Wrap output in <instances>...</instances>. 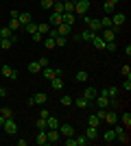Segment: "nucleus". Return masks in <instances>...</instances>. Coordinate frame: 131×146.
Segmentation results:
<instances>
[{"label":"nucleus","mask_w":131,"mask_h":146,"mask_svg":"<svg viewBox=\"0 0 131 146\" xmlns=\"http://www.w3.org/2000/svg\"><path fill=\"white\" fill-rule=\"evenodd\" d=\"M100 94H103V96H107V98H116V96H118V87H105Z\"/></svg>","instance_id":"a878e982"},{"label":"nucleus","mask_w":131,"mask_h":146,"mask_svg":"<svg viewBox=\"0 0 131 146\" xmlns=\"http://www.w3.org/2000/svg\"><path fill=\"white\" fill-rule=\"evenodd\" d=\"M2 129H5L7 135H18V122L13 120V118H7L5 124H2Z\"/></svg>","instance_id":"f03ea898"},{"label":"nucleus","mask_w":131,"mask_h":146,"mask_svg":"<svg viewBox=\"0 0 131 146\" xmlns=\"http://www.w3.org/2000/svg\"><path fill=\"white\" fill-rule=\"evenodd\" d=\"M85 137H87V140H90V142H94V140H98V129H96V127H90V124H87Z\"/></svg>","instance_id":"4468645a"},{"label":"nucleus","mask_w":131,"mask_h":146,"mask_svg":"<svg viewBox=\"0 0 131 146\" xmlns=\"http://www.w3.org/2000/svg\"><path fill=\"white\" fill-rule=\"evenodd\" d=\"M50 87L55 92H61L63 90V79L61 76H55V79H50Z\"/></svg>","instance_id":"f3484780"},{"label":"nucleus","mask_w":131,"mask_h":146,"mask_svg":"<svg viewBox=\"0 0 131 146\" xmlns=\"http://www.w3.org/2000/svg\"><path fill=\"white\" fill-rule=\"evenodd\" d=\"M0 39H2V37H0Z\"/></svg>","instance_id":"e2e57ef3"},{"label":"nucleus","mask_w":131,"mask_h":146,"mask_svg":"<svg viewBox=\"0 0 131 146\" xmlns=\"http://www.w3.org/2000/svg\"><path fill=\"white\" fill-rule=\"evenodd\" d=\"M35 124H37V131H46V120H44V118H37Z\"/></svg>","instance_id":"a18cd8bd"},{"label":"nucleus","mask_w":131,"mask_h":146,"mask_svg":"<svg viewBox=\"0 0 131 146\" xmlns=\"http://www.w3.org/2000/svg\"><path fill=\"white\" fill-rule=\"evenodd\" d=\"M22 29H24V33L33 35V33H37V22H35V20H31V22H29V24H24Z\"/></svg>","instance_id":"412c9836"},{"label":"nucleus","mask_w":131,"mask_h":146,"mask_svg":"<svg viewBox=\"0 0 131 146\" xmlns=\"http://www.w3.org/2000/svg\"><path fill=\"white\" fill-rule=\"evenodd\" d=\"M120 72H122V76H125V79H131V66H129V63H125Z\"/></svg>","instance_id":"79ce46f5"},{"label":"nucleus","mask_w":131,"mask_h":146,"mask_svg":"<svg viewBox=\"0 0 131 146\" xmlns=\"http://www.w3.org/2000/svg\"><path fill=\"white\" fill-rule=\"evenodd\" d=\"M48 31H50V24H48V22H39V24H37V33H39L42 37L48 35Z\"/></svg>","instance_id":"393cba45"},{"label":"nucleus","mask_w":131,"mask_h":146,"mask_svg":"<svg viewBox=\"0 0 131 146\" xmlns=\"http://www.w3.org/2000/svg\"><path fill=\"white\" fill-rule=\"evenodd\" d=\"M87 79H90V74H87L85 70H79V72L74 74V81H76V83H87Z\"/></svg>","instance_id":"5701e85b"},{"label":"nucleus","mask_w":131,"mask_h":146,"mask_svg":"<svg viewBox=\"0 0 131 146\" xmlns=\"http://www.w3.org/2000/svg\"><path fill=\"white\" fill-rule=\"evenodd\" d=\"M122 90L131 92V79H125V81H122Z\"/></svg>","instance_id":"09e8293b"},{"label":"nucleus","mask_w":131,"mask_h":146,"mask_svg":"<svg viewBox=\"0 0 131 146\" xmlns=\"http://www.w3.org/2000/svg\"><path fill=\"white\" fill-rule=\"evenodd\" d=\"M59 133H61V137H72L74 135V127L72 124H68V122H59Z\"/></svg>","instance_id":"39448f33"},{"label":"nucleus","mask_w":131,"mask_h":146,"mask_svg":"<svg viewBox=\"0 0 131 146\" xmlns=\"http://www.w3.org/2000/svg\"><path fill=\"white\" fill-rule=\"evenodd\" d=\"M103 140H105L107 144H109V142H114V140H116V133H114V129H107L105 133H103Z\"/></svg>","instance_id":"2f4dec72"},{"label":"nucleus","mask_w":131,"mask_h":146,"mask_svg":"<svg viewBox=\"0 0 131 146\" xmlns=\"http://www.w3.org/2000/svg\"><path fill=\"white\" fill-rule=\"evenodd\" d=\"M53 2H61V0H53Z\"/></svg>","instance_id":"052dcab7"},{"label":"nucleus","mask_w":131,"mask_h":146,"mask_svg":"<svg viewBox=\"0 0 131 146\" xmlns=\"http://www.w3.org/2000/svg\"><path fill=\"white\" fill-rule=\"evenodd\" d=\"M103 122H107L109 127L118 124V113H116V111H105V118H103Z\"/></svg>","instance_id":"9d476101"},{"label":"nucleus","mask_w":131,"mask_h":146,"mask_svg":"<svg viewBox=\"0 0 131 146\" xmlns=\"http://www.w3.org/2000/svg\"><path fill=\"white\" fill-rule=\"evenodd\" d=\"M116 5H118V0H105V5H103L105 13H112L114 9H116Z\"/></svg>","instance_id":"cd10ccee"},{"label":"nucleus","mask_w":131,"mask_h":146,"mask_svg":"<svg viewBox=\"0 0 131 146\" xmlns=\"http://www.w3.org/2000/svg\"><path fill=\"white\" fill-rule=\"evenodd\" d=\"M105 111H107V109H98V111H96V116H98L100 120H103V118H105Z\"/></svg>","instance_id":"5fc2aeb1"},{"label":"nucleus","mask_w":131,"mask_h":146,"mask_svg":"<svg viewBox=\"0 0 131 146\" xmlns=\"http://www.w3.org/2000/svg\"><path fill=\"white\" fill-rule=\"evenodd\" d=\"M94 35H96V33H94V31H90V29H85L83 33H79L81 42H92V39H94Z\"/></svg>","instance_id":"4be33fe9"},{"label":"nucleus","mask_w":131,"mask_h":146,"mask_svg":"<svg viewBox=\"0 0 131 146\" xmlns=\"http://www.w3.org/2000/svg\"><path fill=\"white\" fill-rule=\"evenodd\" d=\"M31 20H33V15H31V13H29V11H22V13H20V15H18V22H20V26L29 24Z\"/></svg>","instance_id":"6ab92c4d"},{"label":"nucleus","mask_w":131,"mask_h":146,"mask_svg":"<svg viewBox=\"0 0 131 146\" xmlns=\"http://www.w3.org/2000/svg\"><path fill=\"white\" fill-rule=\"evenodd\" d=\"M53 5H55L53 0H42V9H53Z\"/></svg>","instance_id":"49530a36"},{"label":"nucleus","mask_w":131,"mask_h":146,"mask_svg":"<svg viewBox=\"0 0 131 146\" xmlns=\"http://www.w3.org/2000/svg\"><path fill=\"white\" fill-rule=\"evenodd\" d=\"M66 42H68V37H61V35L55 37V46H59V48H61V46H66Z\"/></svg>","instance_id":"c03bdc74"},{"label":"nucleus","mask_w":131,"mask_h":146,"mask_svg":"<svg viewBox=\"0 0 131 146\" xmlns=\"http://www.w3.org/2000/svg\"><path fill=\"white\" fill-rule=\"evenodd\" d=\"M31 37H33V42H42V39H44V37H42V35H39V33H33V35H31Z\"/></svg>","instance_id":"864d4df0"},{"label":"nucleus","mask_w":131,"mask_h":146,"mask_svg":"<svg viewBox=\"0 0 131 146\" xmlns=\"http://www.w3.org/2000/svg\"><path fill=\"white\" fill-rule=\"evenodd\" d=\"M72 103H74L76 105V107H81V109H85V107H90V105H92V103H90V100H85V98H74V100H72Z\"/></svg>","instance_id":"7c9ffc66"},{"label":"nucleus","mask_w":131,"mask_h":146,"mask_svg":"<svg viewBox=\"0 0 131 146\" xmlns=\"http://www.w3.org/2000/svg\"><path fill=\"white\" fill-rule=\"evenodd\" d=\"M46 100H48V96H46L44 92H37L35 96H31V98H29V105H44Z\"/></svg>","instance_id":"6e6552de"},{"label":"nucleus","mask_w":131,"mask_h":146,"mask_svg":"<svg viewBox=\"0 0 131 146\" xmlns=\"http://www.w3.org/2000/svg\"><path fill=\"white\" fill-rule=\"evenodd\" d=\"M63 11H74V0H63Z\"/></svg>","instance_id":"ea45409f"},{"label":"nucleus","mask_w":131,"mask_h":146,"mask_svg":"<svg viewBox=\"0 0 131 146\" xmlns=\"http://www.w3.org/2000/svg\"><path fill=\"white\" fill-rule=\"evenodd\" d=\"M7 26H9V29H11L13 33H18V31L22 29V26H20V22H18V18H11V20H9V24H7Z\"/></svg>","instance_id":"473e14b6"},{"label":"nucleus","mask_w":131,"mask_h":146,"mask_svg":"<svg viewBox=\"0 0 131 146\" xmlns=\"http://www.w3.org/2000/svg\"><path fill=\"white\" fill-rule=\"evenodd\" d=\"M83 22H85V26L90 31H94V33H98V31H100V22L96 18H92V15H83Z\"/></svg>","instance_id":"7ed1b4c3"},{"label":"nucleus","mask_w":131,"mask_h":146,"mask_svg":"<svg viewBox=\"0 0 131 146\" xmlns=\"http://www.w3.org/2000/svg\"><path fill=\"white\" fill-rule=\"evenodd\" d=\"M96 94H98V92H96V87H85V90H83V98H85V100H90V103L96 98Z\"/></svg>","instance_id":"dca6fc26"},{"label":"nucleus","mask_w":131,"mask_h":146,"mask_svg":"<svg viewBox=\"0 0 131 146\" xmlns=\"http://www.w3.org/2000/svg\"><path fill=\"white\" fill-rule=\"evenodd\" d=\"M74 2H79V0H74Z\"/></svg>","instance_id":"680f3d73"},{"label":"nucleus","mask_w":131,"mask_h":146,"mask_svg":"<svg viewBox=\"0 0 131 146\" xmlns=\"http://www.w3.org/2000/svg\"><path fill=\"white\" fill-rule=\"evenodd\" d=\"M100 22V29H112V18L107 15V18H103V20H98Z\"/></svg>","instance_id":"a19ab883"},{"label":"nucleus","mask_w":131,"mask_h":146,"mask_svg":"<svg viewBox=\"0 0 131 146\" xmlns=\"http://www.w3.org/2000/svg\"><path fill=\"white\" fill-rule=\"evenodd\" d=\"M0 72L5 74L7 79H11V81H18V76H20V74H18V70H13V68H11V66H7V63H5L2 68H0Z\"/></svg>","instance_id":"0eeeda50"},{"label":"nucleus","mask_w":131,"mask_h":146,"mask_svg":"<svg viewBox=\"0 0 131 146\" xmlns=\"http://www.w3.org/2000/svg\"><path fill=\"white\" fill-rule=\"evenodd\" d=\"M74 142H76V146H87V144H92V142L87 140L85 135H76V137H74Z\"/></svg>","instance_id":"72a5a7b5"},{"label":"nucleus","mask_w":131,"mask_h":146,"mask_svg":"<svg viewBox=\"0 0 131 146\" xmlns=\"http://www.w3.org/2000/svg\"><path fill=\"white\" fill-rule=\"evenodd\" d=\"M63 24H68V26H74V11H63Z\"/></svg>","instance_id":"a211bd4d"},{"label":"nucleus","mask_w":131,"mask_h":146,"mask_svg":"<svg viewBox=\"0 0 131 146\" xmlns=\"http://www.w3.org/2000/svg\"><path fill=\"white\" fill-rule=\"evenodd\" d=\"M26 70H29V72H31V74H37L39 70H42V66H39L37 61H31V63L26 66Z\"/></svg>","instance_id":"c756f323"},{"label":"nucleus","mask_w":131,"mask_h":146,"mask_svg":"<svg viewBox=\"0 0 131 146\" xmlns=\"http://www.w3.org/2000/svg\"><path fill=\"white\" fill-rule=\"evenodd\" d=\"M122 124H125L127 129L131 127V113H129V111H125V113H122Z\"/></svg>","instance_id":"37998d69"},{"label":"nucleus","mask_w":131,"mask_h":146,"mask_svg":"<svg viewBox=\"0 0 131 146\" xmlns=\"http://www.w3.org/2000/svg\"><path fill=\"white\" fill-rule=\"evenodd\" d=\"M42 74H44V79H48V81L57 76V74H55V68H48V66H46V68L42 70Z\"/></svg>","instance_id":"c85d7f7f"},{"label":"nucleus","mask_w":131,"mask_h":146,"mask_svg":"<svg viewBox=\"0 0 131 146\" xmlns=\"http://www.w3.org/2000/svg\"><path fill=\"white\" fill-rule=\"evenodd\" d=\"M63 142H66L68 146H76V142H74V135H72V137H66Z\"/></svg>","instance_id":"3c124183"},{"label":"nucleus","mask_w":131,"mask_h":146,"mask_svg":"<svg viewBox=\"0 0 131 146\" xmlns=\"http://www.w3.org/2000/svg\"><path fill=\"white\" fill-rule=\"evenodd\" d=\"M100 122H103V120H100V118L96 116V113H94V116H90V118H87V124H90V127H98Z\"/></svg>","instance_id":"e433bc0d"},{"label":"nucleus","mask_w":131,"mask_h":146,"mask_svg":"<svg viewBox=\"0 0 131 146\" xmlns=\"http://www.w3.org/2000/svg\"><path fill=\"white\" fill-rule=\"evenodd\" d=\"M11 46H13V42L9 39V37H2V39H0V48L2 50H9Z\"/></svg>","instance_id":"f704fd0d"},{"label":"nucleus","mask_w":131,"mask_h":146,"mask_svg":"<svg viewBox=\"0 0 131 146\" xmlns=\"http://www.w3.org/2000/svg\"><path fill=\"white\" fill-rule=\"evenodd\" d=\"M42 42H44V46H46L48 50H53V48H55V39H53V37H48V35H46V37L42 39Z\"/></svg>","instance_id":"4c0bfd02"},{"label":"nucleus","mask_w":131,"mask_h":146,"mask_svg":"<svg viewBox=\"0 0 131 146\" xmlns=\"http://www.w3.org/2000/svg\"><path fill=\"white\" fill-rule=\"evenodd\" d=\"M61 22H63V15H61V13L53 11V13L48 15V24H50V26H59Z\"/></svg>","instance_id":"9b49d317"},{"label":"nucleus","mask_w":131,"mask_h":146,"mask_svg":"<svg viewBox=\"0 0 131 146\" xmlns=\"http://www.w3.org/2000/svg\"><path fill=\"white\" fill-rule=\"evenodd\" d=\"M35 144H37V146H46V144H48L46 131H39V133H37V137H35Z\"/></svg>","instance_id":"b1692460"},{"label":"nucleus","mask_w":131,"mask_h":146,"mask_svg":"<svg viewBox=\"0 0 131 146\" xmlns=\"http://www.w3.org/2000/svg\"><path fill=\"white\" fill-rule=\"evenodd\" d=\"M9 15H11V18H18L20 11H18V9H11V13H9Z\"/></svg>","instance_id":"6e6d98bb"},{"label":"nucleus","mask_w":131,"mask_h":146,"mask_svg":"<svg viewBox=\"0 0 131 146\" xmlns=\"http://www.w3.org/2000/svg\"><path fill=\"white\" fill-rule=\"evenodd\" d=\"M37 63H39L42 68H46V66H48V59H46V57H39V59H37Z\"/></svg>","instance_id":"8fccbe9b"},{"label":"nucleus","mask_w":131,"mask_h":146,"mask_svg":"<svg viewBox=\"0 0 131 146\" xmlns=\"http://www.w3.org/2000/svg\"><path fill=\"white\" fill-rule=\"evenodd\" d=\"M72 100H74V98H72V96H68V94H63V96L59 98V103H61L63 107H70V105H72Z\"/></svg>","instance_id":"c9c22d12"},{"label":"nucleus","mask_w":131,"mask_h":146,"mask_svg":"<svg viewBox=\"0 0 131 146\" xmlns=\"http://www.w3.org/2000/svg\"><path fill=\"white\" fill-rule=\"evenodd\" d=\"M100 31H103V33H100V37H103L105 42H114V39H116V33H114L112 29H100Z\"/></svg>","instance_id":"aec40b11"},{"label":"nucleus","mask_w":131,"mask_h":146,"mask_svg":"<svg viewBox=\"0 0 131 146\" xmlns=\"http://www.w3.org/2000/svg\"><path fill=\"white\" fill-rule=\"evenodd\" d=\"M114 133H116V140H118L120 144H129V135H127L125 127H116V129H114Z\"/></svg>","instance_id":"423d86ee"},{"label":"nucleus","mask_w":131,"mask_h":146,"mask_svg":"<svg viewBox=\"0 0 131 146\" xmlns=\"http://www.w3.org/2000/svg\"><path fill=\"white\" fill-rule=\"evenodd\" d=\"M90 5H92V0H79V2H74V13L76 15H87Z\"/></svg>","instance_id":"f257e3e1"},{"label":"nucleus","mask_w":131,"mask_h":146,"mask_svg":"<svg viewBox=\"0 0 131 146\" xmlns=\"http://www.w3.org/2000/svg\"><path fill=\"white\" fill-rule=\"evenodd\" d=\"M46 129H59V120L55 116H48L46 118Z\"/></svg>","instance_id":"bb28decb"},{"label":"nucleus","mask_w":131,"mask_h":146,"mask_svg":"<svg viewBox=\"0 0 131 146\" xmlns=\"http://www.w3.org/2000/svg\"><path fill=\"white\" fill-rule=\"evenodd\" d=\"M0 98H7V90L2 85H0Z\"/></svg>","instance_id":"4d7b16f0"},{"label":"nucleus","mask_w":131,"mask_h":146,"mask_svg":"<svg viewBox=\"0 0 131 146\" xmlns=\"http://www.w3.org/2000/svg\"><path fill=\"white\" fill-rule=\"evenodd\" d=\"M0 37H9L11 42H15V39H18V35H15L9 26H2V29H0Z\"/></svg>","instance_id":"2eb2a0df"},{"label":"nucleus","mask_w":131,"mask_h":146,"mask_svg":"<svg viewBox=\"0 0 131 146\" xmlns=\"http://www.w3.org/2000/svg\"><path fill=\"white\" fill-rule=\"evenodd\" d=\"M105 39H103V37H100L98 35V33H96V35H94V39H92V46H94V48H96V50H105Z\"/></svg>","instance_id":"ddd939ff"},{"label":"nucleus","mask_w":131,"mask_h":146,"mask_svg":"<svg viewBox=\"0 0 131 146\" xmlns=\"http://www.w3.org/2000/svg\"><path fill=\"white\" fill-rule=\"evenodd\" d=\"M46 137H48V144H57V142H61V133H59V129H46Z\"/></svg>","instance_id":"20e7f679"},{"label":"nucleus","mask_w":131,"mask_h":146,"mask_svg":"<svg viewBox=\"0 0 131 146\" xmlns=\"http://www.w3.org/2000/svg\"><path fill=\"white\" fill-rule=\"evenodd\" d=\"M48 116H50V113H48V109H39V118H44V120H46Z\"/></svg>","instance_id":"603ef678"},{"label":"nucleus","mask_w":131,"mask_h":146,"mask_svg":"<svg viewBox=\"0 0 131 146\" xmlns=\"http://www.w3.org/2000/svg\"><path fill=\"white\" fill-rule=\"evenodd\" d=\"M57 29V35H61V37H70L72 35V26H68V24H59V26H55Z\"/></svg>","instance_id":"f8f14e48"},{"label":"nucleus","mask_w":131,"mask_h":146,"mask_svg":"<svg viewBox=\"0 0 131 146\" xmlns=\"http://www.w3.org/2000/svg\"><path fill=\"white\" fill-rule=\"evenodd\" d=\"M125 52H127V57H131V44H127V46H125Z\"/></svg>","instance_id":"13d9d810"},{"label":"nucleus","mask_w":131,"mask_h":146,"mask_svg":"<svg viewBox=\"0 0 131 146\" xmlns=\"http://www.w3.org/2000/svg\"><path fill=\"white\" fill-rule=\"evenodd\" d=\"M2 124H5V118H2V116H0V127H2Z\"/></svg>","instance_id":"bf43d9fd"},{"label":"nucleus","mask_w":131,"mask_h":146,"mask_svg":"<svg viewBox=\"0 0 131 146\" xmlns=\"http://www.w3.org/2000/svg\"><path fill=\"white\" fill-rule=\"evenodd\" d=\"M0 116L7 120V118H13V111L9 109V107H0Z\"/></svg>","instance_id":"58836bf2"},{"label":"nucleus","mask_w":131,"mask_h":146,"mask_svg":"<svg viewBox=\"0 0 131 146\" xmlns=\"http://www.w3.org/2000/svg\"><path fill=\"white\" fill-rule=\"evenodd\" d=\"M105 50L114 52V50H116V42H107V44H105Z\"/></svg>","instance_id":"de8ad7c7"},{"label":"nucleus","mask_w":131,"mask_h":146,"mask_svg":"<svg viewBox=\"0 0 131 146\" xmlns=\"http://www.w3.org/2000/svg\"><path fill=\"white\" fill-rule=\"evenodd\" d=\"M92 103H96V107H98V109H107V107H109V98L103 96V94H96V98H94Z\"/></svg>","instance_id":"1a4fd4ad"}]
</instances>
